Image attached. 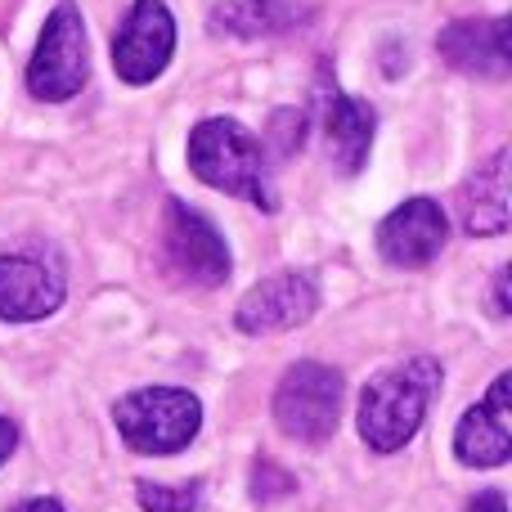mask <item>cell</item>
<instances>
[{"mask_svg": "<svg viewBox=\"0 0 512 512\" xmlns=\"http://www.w3.org/2000/svg\"><path fill=\"white\" fill-rule=\"evenodd\" d=\"M310 18V0H216L212 5V32L216 36H279L292 32Z\"/></svg>", "mask_w": 512, "mask_h": 512, "instance_id": "cell-15", "label": "cell"}, {"mask_svg": "<svg viewBox=\"0 0 512 512\" xmlns=\"http://www.w3.org/2000/svg\"><path fill=\"white\" fill-rule=\"evenodd\" d=\"M508 18H459L450 23L441 36H436V50L450 63L454 72H468V77H490L504 81L512 68L508 54Z\"/></svg>", "mask_w": 512, "mask_h": 512, "instance_id": "cell-12", "label": "cell"}, {"mask_svg": "<svg viewBox=\"0 0 512 512\" xmlns=\"http://www.w3.org/2000/svg\"><path fill=\"white\" fill-rule=\"evenodd\" d=\"M319 126H324V149L333 158V167L342 176H355L369 162L373 131H378L373 108L364 99L342 95L337 86H319Z\"/></svg>", "mask_w": 512, "mask_h": 512, "instance_id": "cell-13", "label": "cell"}, {"mask_svg": "<svg viewBox=\"0 0 512 512\" xmlns=\"http://www.w3.org/2000/svg\"><path fill=\"white\" fill-rule=\"evenodd\" d=\"M342 418V373L333 364L297 360L274 391V423L301 445H324Z\"/></svg>", "mask_w": 512, "mask_h": 512, "instance_id": "cell-5", "label": "cell"}, {"mask_svg": "<svg viewBox=\"0 0 512 512\" xmlns=\"http://www.w3.org/2000/svg\"><path fill=\"white\" fill-rule=\"evenodd\" d=\"M14 512H63L59 499H50V495H36V499H23Z\"/></svg>", "mask_w": 512, "mask_h": 512, "instance_id": "cell-20", "label": "cell"}, {"mask_svg": "<svg viewBox=\"0 0 512 512\" xmlns=\"http://www.w3.org/2000/svg\"><path fill=\"white\" fill-rule=\"evenodd\" d=\"M162 256H167V270L176 274L180 283H194V288H221L234 270L225 234L216 230L198 207L180 203V198H167Z\"/></svg>", "mask_w": 512, "mask_h": 512, "instance_id": "cell-6", "label": "cell"}, {"mask_svg": "<svg viewBox=\"0 0 512 512\" xmlns=\"http://www.w3.org/2000/svg\"><path fill=\"white\" fill-rule=\"evenodd\" d=\"M189 171L221 194L248 198L261 212H274L265 144L234 117H207L189 131Z\"/></svg>", "mask_w": 512, "mask_h": 512, "instance_id": "cell-2", "label": "cell"}, {"mask_svg": "<svg viewBox=\"0 0 512 512\" xmlns=\"http://www.w3.org/2000/svg\"><path fill=\"white\" fill-rule=\"evenodd\" d=\"M508 279H512V270L504 265V270L495 274V310H499V315H508V310H512V301H508Z\"/></svg>", "mask_w": 512, "mask_h": 512, "instance_id": "cell-18", "label": "cell"}, {"mask_svg": "<svg viewBox=\"0 0 512 512\" xmlns=\"http://www.w3.org/2000/svg\"><path fill=\"white\" fill-rule=\"evenodd\" d=\"M468 512H508V504H504V495H499V490H486V495L472 499Z\"/></svg>", "mask_w": 512, "mask_h": 512, "instance_id": "cell-17", "label": "cell"}, {"mask_svg": "<svg viewBox=\"0 0 512 512\" xmlns=\"http://www.w3.org/2000/svg\"><path fill=\"white\" fill-rule=\"evenodd\" d=\"M176 54V18L167 0H135L113 36V68L126 86H149Z\"/></svg>", "mask_w": 512, "mask_h": 512, "instance_id": "cell-7", "label": "cell"}, {"mask_svg": "<svg viewBox=\"0 0 512 512\" xmlns=\"http://www.w3.org/2000/svg\"><path fill=\"white\" fill-rule=\"evenodd\" d=\"M441 391V364L432 355H414V360L382 369L378 378H369V387L360 391V436L369 450L396 454L414 441V432L423 427L427 405Z\"/></svg>", "mask_w": 512, "mask_h": 512, "instance_id": "cell-1", "label": "cell"}, {"mask_svg": "<svg viewBox=\"0 0 512 512\" xmlns=\"http://www.w3.org/2000/svg\"><path fill=\"white\" fill-rule=\"evenodd\" d=\"M144 512H203V481L185 486H162V481H140L135 486Z\"/></svg>", "mask_w": 512, "mask_h": 512, "instance_id": "cell-16", "label": "cell"}, {"mask_svg": "<svg viewBox=\"0 0 512 512\" xmlns=\"http://www.w3.org/2000/svg\"><path fill=\"white\" fill-rule=\"evenodd\" d=\"M90 77V50H86V18L72 0H59L36 36L32 63H27V90L41 104H63L81 95Z\"/></svg>", "mask_w": 512, "mask_h": 512, "instance_id": "cell-4", "label": "cell"}, {"mask_svg": "<svg viewBox=\"0 0 512 512\" xmlns=\"http://www.w3.org/2000/svg\"><path fill=\"white\" fill-rule=\"evenodd\" d=\"M113 423L135 454H180L203 427V405L185 387H140L113 405Z\"/></svg>", "mask_w": 512, "mask_h": 512, "instance_id": "cell-3", "label": "cell"}, {"mask_svg": "<svg viewBox=\"0 0 512 512\" xmlns=\"http://www.w3.org/2000/svg\"><path fill=\"white\" fill-rule=\"evenodd\" d=\"M508 162L512 153L499 149L468 185L459 189V225L472 239H495L508 230L512 212H508Z\"/></svg>", "mask_w": 512, "mask_h": 512, "instance_id": "cell-14", "label": "cell"}, {"mask_svg": "<svg viewBox=\"0 0 512 512\" xmlns=\"http://www.w3.org/2000/svg\"><path fill=\"white\" fill-rule=\"evenodd\" d=\"M315 310H319V292H315V283H310V274L283 270V274L261 279L248 297L234 306V324H239V333L261 337V333H283V328L306 324Z\"/></svg>", "mask_w": 512, "mask_h": 512, "instance_id": "cell-9", "label": "cell"}, {"mask_svg": "<svg viewBox=\"0 0 512 512\" xmlns=\"http://www.w3.org/2000/svg\"><path fill=\"white\" fill-rule=\"evenodd\" d=\"M14 445H18V427L9 423L5 414H0V463H5L9 454H14Z\"/></svg>", "mask_w": 512, "mask_h": 512, "instance_id": "cell-19", "label": "cell"}, {"mask_svg": "<svg viewBox=\"0 0 512 512\" xmlns=\"http://www.w3.org/2000/svg\"><path fill=\"white\" fill-rule=\"evenodd\" d=\"M454 454L468 468H499L512 459V373H499L490 396L459 418Z\"/></svg>", "mask_w": 512, "mask_h": 512, "instance_id": "cell-11", "label": "cell"}, {"mask_svg": "<svg viewBox=\"0 0 512 512\" xmlns=\"http://www.w3.org/2000/svg\"><path fill=\"white\" fill-rule=\"evenodd\" d=\"M445 239H450V221H445L441 203L432 198H409L400 203L387 221L378 225V252L382 261L400 265V270H423L441 256Z\"/></svg>", "mask_w": 512, "mask_h": 512, "instance_id": "cell-10", "label": "cell"}, {"mask_svg": "<svg viewBox=\"0 0 512 512\" xmlns=\"http://www.w3.org/2000/svg\"><path fill=\"white\" fill-rule=\"evenodd\" d=\"M63 265L54 252H0V319L32 324L63 306Z\"/></svg>", "mask_w": 512, "mask_h": 512, "instance_id": "cell-8", "label": "cell"}]
</instances>
